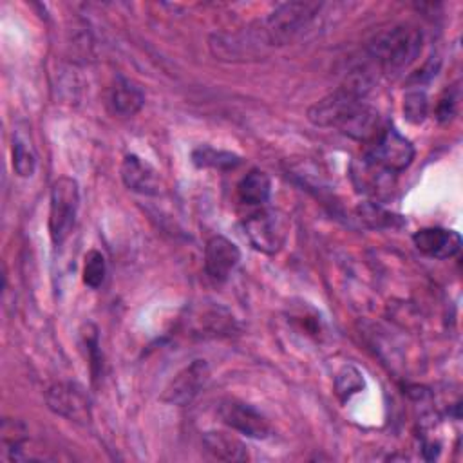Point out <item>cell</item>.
Listing matches in <instances>:
<instances>
[{"label":"cell","instance_id":"obj_4","mask_svg":"<svg viewBox=\"0 0 463 463\" xmlns=\"http://www.w3.org/2000/svg\"><path fill=\"white\" fill-rule=\"evenodd\" d=\"M80 208V186L72 177H60L52 183L49 197V235L60 246L71 235Z\"/></svg>","mask_w":463,"mask_h":463},{"label":"cell","instance_id":"obj_21","mask_svg":"<svg viewBox=\"0 0 463 463\" xmlns=\"http://www.w3.org/2000/svg\"><path fill=\"white\" fill-rule=\"evenodd\" d=\"M365 387L364 374L353 364H345L335 376V391L342 402L349 400L353 394L360 392Z\"/></svg>","mask_w":463,"mask_h":463},{"label":"cell","instance_id":"obj_10","mask_svg":"<svg viewBox=\"0 0 463 463\" xmlns=\"http://www.w3.org/2000/svg\"><path fill=\"white\" fill-rule=\"evenodd\" d=\"M241 260L239 248L222 235H213L204 246V271L215 282H224Z\"/></svg>","mask_w":463,"mask_h":463},{"label":"cell","instance_id":"obj_14","mask_svg":"<svg viewBox=\"0 0 463 463\" xmlns=\"http://www.w3.org/2000/svg\"><path fill=\"white\" fill-rule=\"evenodd\" d=\"M204 450L219 461H246L248 459V447L224 430H210L203 436Z\"/></svg>","mask_w":463,"mask_h":463},{"label":"cell","instance_id":"obj_22","mask_svg":"<svg viewBox=\"0 0 463 463\" xmlns=\"http://www.w3.org/2000/svg\"><path fill=\"white\" fill-rule=\"evenodd\" d=\"M403 118L412 125H421L429 116V98L423 90H409L403 96Z\"/></svg>","mask_w":463,"mask_h":463},{"label":"cell","instance_id":"obj_8","mask_svg":"<svg viewBox=\"0 0 463 463\" xmlns=\"http://www.w3.org/2000/svg\"><path fill=\"white\" fill-rule=\"evenodd\" d=\"M217 414L224 425L251 439H266L273 432L268 418L253 405L241 400H222L217 407Z\"/></svg>","mask_w":463,"mask_h":463},{"label":"cell","instance_id":"obj_18","mask_svg":"<svg viewBox=\"0 0 463 463\" xmlns=\"http://www.w3.org/2000/svg\"><path fill=\"white\" fill-rule=\"evenodd\" d=\"M356 215L362 224L371 230H387V228H400L403 226V219L389 210H385L380 203H362L356 206Z\"/></svg>","mask_w":463,"mask_h":463},{"label":"cell","instance_id":"obj_7","mask_svg":"<svg viewBox=\"0 0 463 463\" xmlns=\"http://www.w3.org/2000/svg\"><path fill=\"white\" fill-rule=\"evenodd\" d=\"M47 407L74 423L87 425L92 420V402L83 385L76 382L52 383L45 392Z\"/></svg>","mask_w":463,"mask_h":463},{"label":"cell","instance_id":"obj_2","mask_svg":"<svg viewBox=\"0 0 463 463\" xmlns=\"http://www.w3.org/2000/svg\"><path fill=\"white\" fill-rule=\"evenodd\" d=\"M273 45L260 22L250 24L237 33H219L210 38V51L224 61H246L264 56Z\"/></svg>","mask_w":463,"mask_h":463},{"label":"cell","instance_id":"obj_6","mask_svg":"<svg viewBox=\"0 0 463 463\" xmlns=\"http://www.w3.org/2000/svg\"><path fill=\"white\" fill-rule=\"evenodd\" d=\"M364 157H367L369 161L380 165L382 168L396 175L412 163L414 146L394 127H385L371 141V146Z\"/></svg>","mask_w":463,"mask_h":463},{"label":"cell","instance_id":"obj_20","mask_svg":"<svg viewBox=\"0 0 463 463\" xmlns=\"http://www.w3.org/2000/svg\"><path fill=\"white\" fill-rule=\"evenodd\" d=\"M13 170L20 177H31L36 170V152L25 136L18 134L13 137Z\"/></svg>","mask_w":463,"mask_h":463},{"label":"cell","instance_id":"obj_9","mask_svg":"<svg viewBox=\"0 0 463 463\" xmlns=\"http://www.w3.org/2000/svg\"><path fill=\"white\" fill-rule=\"evenodd\" d=\"M210 378V367L204 360H194L183 367L165 387L161 400L172 405H188L206 385Z\"/></svg>","mask_w":463,"mask_h":463},{"label":"cell","instance_id":"obj_19","mask_svg":"<svg viewBox=\"0 0 463 463\" xmlns=\"http://www.w3.org/2000/svg\"><path fill=\"white\" fill-rule=\"evenodd\" d=\"M241 156L228 152V150H217L212 146H199L192 152V163L199 168H215V170H230L241 165Z\"/></svg>","mask_w":463,"mask_h":463},{"label":"cell","instance_id":"obj_25","mask_svg":"<svg viewBox=\"0 0 463 463\" xmlns=\"http://www.w3.org/2000/svg\"><path fill=\"white\" fill-rule=\"evenodd\" d=\"M85 345H87V353H89V358H90V371H92V378L98 376V371L101 369V356L98 353V335L96 331L90 333V335H85Z\"/></svg>","mask_w":463,"mask_h":463},{"label":"cell","instance_id":"obj_5","mask_svg":"<svg viewBox=\"0 0 463 463\" xmlns=\"http://www.w3.org/2000/svg\"><path fill=\"white\" fill-rule=\"evenodd\" d=\"M242 230L250 244L268 255L280 251L288 239L289 224L284 213L271 208L253 212L242 221Z\"/></svg>","mask_w":463,"mask_h":463},{"label":"cell","instance_id":"obj_23","mask_svg":"<svg viewBox=\"0 0 463 463\" xmlns=\"http://www.w3.org/2000/svg\"><path fill=\"white\" fill-rule=\"evenodd\" d=\"M105 273H107V264H105L103 253L98 250H90L85 255L83 284L89 286L90 289H98L105 280Z\"/></svg>","mask_w":463,"mask_h":463},{"label":"cell","instance_id":"obj_24","mask_svg":"<svg viewBox=\"0 0 463 463\" xmlns=\"http://www.w3.org/2000/svg\"><path fill=\"white\" fill-rule=\"evenodd\" d=\"M456 94L454 90H447L445 96L439 99L438 109H436V118L439 123H447L449 119H452V116L456 114Z\"/></svg>","mask_w":463,"mask_h":463},{"label":"cell","instance_id":"obj_11","mask_svg":"<svg viewBox=\"0 0 463 463\" xmlns=\"http://www.w3.org/2000/svg\"><path fill=\"white\" fill-rule=\"evenodd\" d=\"M121 181L123 184L141 195L161 194V179L157 170L136 154H127L121 163Z\"/></svg>","mask_w":463,"mask_h":463},{"label":"cell","instance_id":"obj_15","mask_svg":"<svg viewBox=\"0 0 463 463\" xmlns=\"http://www.w3.org/2000/svg\"><path fill=\"white\" fill-rule=\"evenodd\" d=\"M392 175L394 174L387 172L385 168L369 161L367 157H364L353 168V181L356 188L373 195H382L383 190H389L392 186V181H391Z\"/></svg>","mask_w":463,"mask_h":463},{"label":"cell","instance_id":"obj_1","mask_svg":"<svg viewBox=\"0 0 463 463\" xmlns=\"http://www.w3.org/2000/svg\"><path fill=\"white\" fill-rule=\"evenodd\" d=\"M423 47V34L412 24H400L376 36L369 52L374 67L385 74H398L416 61Z\"/></svg>","mask_w":463,"mask_h":463},{"label":"cell","instance_id":"obj_3","mask_svg":"<svg viewBox=\"0 0 463 463\" xmlns=\"http://www.w3.org/2000/svg\"><path fill=\"white\" fill-rule=\"evenodd\" d=\"M322 9L320 2H284L260 20L273 47L289 43L300 34Z\"/></svg>","mask_w":463,"mask_h":463},{"label":"cell","instance_id":"obj_16","mask_svg":"<svg viewBox=\"0 0 463 463\" xmlns=\"http://www.w3.org/2000/svg\"><path fill=\"white\" fill-rule=\"evenodd\" d=\"M188 320L194 326L192 327L195 331L194 335H199V336L228 335L233 329V317L224 307H219V306L201 309L194 313Z\"/></svg>","mask_w":463,"mask_h":463},{"label":"cell","instance_id":"obj_12","mask_svg":"<svg viewBox=\"0 0 463 463\" xmlns=\"http://www.w3.org/2000/svg\"><path fill=\"white\" fill-rule=\"evenodd\" d=\"M412 242L427 257L450 259L461 250V237L454 230L445 228H421L414 232Z\"/></svg>","mask_w":463,"mask_h":463},{"label":"cell","instance_id":"obj_17","mask_svg":"<svg viewBox=\"0 0 463 463\" xmlns=\"http://www.w3.org/2000/svg\"><path fill=\"white\" fill-rule=\"evenodd\" d=\"M237 195L242 204L262 206L271 195V179L262 170H250L237 184Z\"/></svg>","mask_w":463,"mask_h":463},{"label":"cell","instance_id":"obj_13","mask_svg":"<svg viewBox=\"0 0 463 463\" xmlns=\"http://www.w3.org/2000/svg\"><path fill=\"white\" fill-rule=\"evenodd\" d=\"M107 103H109L112 114L119 116V118H132L145 105V92L141 90V87L136 81H132L127 76L118 74L109 89Z\"/></svg>","mask_w":463,"mask_h":463}]
</instances>
